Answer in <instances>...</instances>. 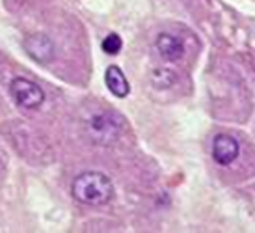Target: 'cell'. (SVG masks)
<instances>
[{
  "instance_id": "6da1fadb",
  "label": "cell",
  "mask_w": 255,
  "mask_h": 233,
  "mask_svg": "<svg viewBox=\"0 0 255 233\" xmlns=\"http://www.w3.org/2000/svg\"><path fill=\"white\" fill-rule=\"evenodd\" d=\"M71 194L80 204L99 207V205H107L114 198V183L103 172H95V170L82 172L73 181Z\"/></svg>"
},
{
  "instance_id": "7a4b0ae2",
  "label": "cell",
  "mask_w": 255,
  "mask_h": 233,
  "mask_svg": "<svg viewBox=\"0 0 255 233\" xmlns=\"http://www.w3.org/2000/svg\"><path fill=\"white\" fill-rule=\"evenodd\" d=\"M9 93L17 105L26 110H36L45 103V93L36 82L24 77H17L9 84Z\"/></svg>"
},
{
  "instance_id": "3957f363",
  "label": "cell",
  "mask_w": 255,
  "mask_h": 233,
  "mask_svg": "<svg viewBox=\"0 0 255 233\" xmlns=\"http://www.w3.org/2000/svg\"><path fill=\"white\" fill-rule=\"evenodd\" d=\"M24 50L28 52L32 60L37 64H49L54 58V43L50 41L49 35L45 34H32L24 39Z\"/></svg>"
},
{
  "instance_id": "277c9868",
  "label": "cell",
  "mask_w": 255,
  "mask_h": 233,
  "mask_svg": "<svg viewBox=\"0 0 255 233\" xmlns=\"http://www.w3.org/2000/svg\"><path fill=\"white\" fill-rule=\"evenodd\" d=\"M241 153V146L237 138H233L231 134H218L213 142V157L214 161L222 166H229L231 163L237 161V157Z\"/></svg>"
},
{
  "instance_id": "5b68a950",
  "label": "cell",
  "mask_w": 255,
  "mask_h": 233,
  "mask_svg": "<svg viewBox=\"0 0 255 233\" xmlns=\"http://www.w3.org/2000/svg\"><path fill=\"white\" fill-rule=\"evenodd\" d=\"M90 131H92L93 138L99 142V144H110L118 136V123L108 114L95 116L92 120V123H90Z\"/></svg>"
},
{
  "instance_id": "8992f818",
  "label": "cell",
  "mask_w": 255,
  "mask_h": 233,
  "mask_svg": "<svg viewBox=\"0 0 255 233\" xmlns=\"http://www.w3.org/2000/svg\"><path fill=\"white\" fill-rule=\"evenodd\" d=\"M156 50L168 62H177L184 56V43L173 34H160L156 37Z\"/></svg>"
},
{
  "instance_id": "52a82bcc",
  "label": "cell",
  "mask_w": 255,
  "mask_h": 233,
  "mask_svg": "<svg viewBox=\"0 0 255 233\" xmlns=\"http://www.w3.org/2000/svg\"><path fill=\"white\" fill-rule=\"evenodd\" d=\"M105 82H107V88L116 97H127L128 92H130L127 77L123 75V71L118 65H108L107 73H105Z\"/></svg>"
},
{
  "instance_id": "ba28073f",
  "label": "cell",
  "mask_w": 255,
  "mask_h": 233,
  "mask_svg": "<svg viewBox=\"0 0 255 233\" xmlns=\"http://www.w3.org/2000/svg\"><path fill=\"white\" fill-rule=\"evenodd\" d=\"M123 47V41H121V37L118 34H108L105 39H103V50L114 56V54H118Z\"/></svg>"
}]
</instances>
